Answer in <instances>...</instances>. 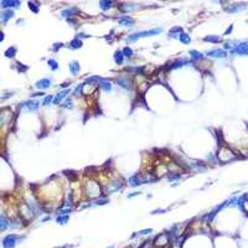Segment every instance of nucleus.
I'll list each match as a JSON object with an SVG mask.
<instances>
[{
    "instance_id": "nucleus-10",
    "label": "nucleus",
    "mask_w": 248,
    "mask_h": 248,
    "mask_svg": "<svg viewBox=\"0 0 248 248\" xmlns=\"http://www.w3.org/2000/svg\"><path fill=\"white\" fill-rule=\"evenodd\" d=\"M98 86L102 88L103 91H105V92H110L112 91V84H110V82L104 80V78H100V80L98 81Z\"/></svg>"
},
{
    "instance_id": "nucleus-20",
    "label": "nucleus",
    "mask_w": 248,
    "mask_h": 248,
    "mask_svg": "<svg viewBox=\"0 0 248 248\" xmlns=\"http://www.w3.org/2000/svg\"><path fill=\"white\" fill-rule=\"evenodd\" d=\"M190 56L192 60H202V55L197 51H190Z\"/></svg>"
},
{
    "instance_id": "nucleus-23",
    "label": "nucleus",
    "mask_w": 248,
    "mask_h": 248,
    "mask_svg": "<svg viewBox=\"0 0 248 248\" xmlns=\"http://www.w3.org/2000/svg\"><path fill=\"white\" fill-rule=\"evenodd\" d=\"M27 5H29V8L32 10V13H38V6H37L35 3L29 1V3H27Z\"/></svg>"
},
{
    "instance_id": "nucleus-17",
    "label": "nucleus",
    "mask_w": 248,
    "mask_h": 248,
    "mask_svg": "<svg viewBox=\"0 0 248 248\" xmlns=\"http://www.w3.org/2000/svg\"><path fill=\"white\" fill-rule=\"evenodd\" d=\"M16 55V47H9L6 51H5V56H6L8 58H14Z\"/></svg>"
},
{
    "instance_id": "nucleus-16",
    "label": "nucleus",
    "mask_w": 248,
    "mask_h": 248,
    "mask_svg": "<svg viewBox=\"0 0 248 248\" xmlns=\"http://www.w3.org/2000/svg\"><path fill=\"white\" fill-rule=\"evenodd\" d=\"M143 182H144V180H142V179L138 177V176H133V177L129 179V184H130L132 186H138V185L143 184Z\"/></svg>"
},
{
    "instance_id": "nucleus-19",
    "label": "nucleus",
    "mask_w": 248,
    "mask_h": 248,
    "mask_svg": "<svg viewBox=\"0 0 248 248\" xmlns=\"http://www.w3.org/2000/svg\"><path fill=\"white\" fill-rule=\"evenodd\" d=\"M61 107H62V108H66V107H70V108H72V107H73V99L66 98V100L61 104Z\"/></svg>"
},
{
    "instance_id": "nucleus-8",
    "label": "nucleus",
    "mask_w": 248,
    "mask_h": 248,
    "mask_svg": "<svg viewBox=\"0 0 248 248\" xmlns=\"http://www.w3.org/2000/svg\"><path fill=\"white\" fill-rule=\"evenodd\" d=\"M70 92H71L70 88H68V89H65V91H61L60 93H57V94H56L55 97H53V102H52V103H55V104H60L61 100H63V98H65Z\"/></svg>"
},
{
    "instance_id": "nucleus-30",
    "label": "nucleus",
    "mask_w": 248,
    "mask_h": 248,
    "mask_svg": "<svg viewBox=\"0 0 248 248\" xmlns=\"http://www.w3.org/2000/svg\"><path fill=\"white\" fill-rule=\"evenodd\" d=\"M139 192H132V194H129L128 195V197H134V196H137Z\"/></svg>"
},
{
    "instance_id": "nucleus-2",
    "label": "nucleus",
    "mask_w": 248,
    "mask_h": 248,
    "mask_svg": "<svg viewBox=\"0 0 248 248\" xmlns=\"http://www.w3.org/2000/svg\"><path fill=\"white\" fill-rule=\"evenodd\" d=\"M51 84H52V80H51V78H42V80L37 81L35 83V86L38 89H46V88H48L50 86H51Z\"/></svg>"
},
{
    "instance_id": "nucleus-24",
    "label": "nucleus",
    "mask_w": 248,
    "mask_h": 248,
    "mask_svg": "<svg viewBox=\"0 0 248 248\" xmlns=\"http://www.w3.org/2000/svg\"><path fill=\"white\" fill-rule=\"evenodd\" d=\"M51 102H53V97H52V95H46L45 99H43V102H42V104L43 105H47V104H50Z\"/></svg>"
},
{
    "instance_id": "nucleus-27",
    "label": "nucleus",
    "mask_w": 248,
    "mask_h": 248,
    "mask_svg": "<svg viewBox=\"0 0 248 248\" xmlns=\"http://www.w3.org/2000/svg\"><path fill=\"white\" fill-rule=\"evenodd\" d=\"M180 176L177 175V174H175V175H170L169 176V181H172V180H179Z\"/></svg>"
},
{
    "instance_id": "nucleus-25",
    "label": "nucleus",
    "mask_w": 248,
    "mask_h": 248,
    "mask_svg": "<svg viewBox=\"0 0 248 248\" xmlns=\"http://www.w3.org/2000/svg\"><path fill=\"white\" fill-rule=\"evenodd\" d=\"M170 32L174 33V35H175V33H179V32L181 33V32H182V27H180V26H174L172 29L170 30Z\"/></svg>"
},
{
    "instance_id": "nucleus-4",
    "label": "nucleus",
    "mask_w": 248,
    "mask_h": 248,
    "mask_svg": "<svg viewBox=\"0 0 248 248\" xmlns=\"http://www.w3.org/2000/svg\"><path fill=\"white\" fill-rule=\"evenodd\" d=\"M21 107H25V108L29 109V110H37L38 107H40V104H38V102H36V100L29 99V100H26V102L22 103Z\"/></svg>"
},
{
    "instance_id": "nucleus-12",
    "label": "nucleus",
    "mask_w": 248,
    "mask_h": 248,
    "mask_svg": "<svg viewBox=\"0 0 248 248\" xmlns=\"http://www.w3.org/2000/svg\"><path fill=\"white\" fill-rule=\"evenodd\" d=\"M114 61H115V63L117 65H122L123 63V61H124V55H123V51H115L114 52Z\"/></svg>"
},
{
    "instance_id": "nucleus-26",
    "label": "nucleus",
    "mask_w": 248,
    "mask_h": 248,
    "mask_svg": "<svg viewBox=\"0 0 248 248\" xmlns=\"http://www.w3.org/2000/svg\"><path fill=\"white\" fill-rule=\"evenodd\" d=\"M62 46H63V45H62V43H60V42L55 43V45H53V51H55V52H56V51H58V48H61Z\"/></svg>"
},
{
    "instance_id": "nucleus-1",
    "label": "nucleus",
    "mask_w": 248,
    "mask_h": 248,
    "mask_svg": "<svg viewBox=\"0 0 248 248\" xmlns=\"http://www.w3.org/2000/svg\"><path fill=\"white\" fill-rule=\"evenodd\" d=\"M162 29L161 27H156V29H151V30H145V31H140V32H134L132 35L128 36V41L134 42L139 40V38H143V37H148V36H155L157 33H161Z\"/></svg>"
},
{
    "instance_id": "nucleus-14",
    "label": "nucleus",
    "mask_w": 248,
    "mask_h": 248,
    "mask_svg": "<svg viewBox=\"0 0 248 248\" xmlns=\"http://www.w3.org/2000/svg\"><path fill=\"white\" fill-rule=\"evenodd\" d=\"M68 46L73 50H77V48H80L82 46V41L80 40V38H75V40H72L70 43H68Z\"/></svg>"
},
{
    "instance_id": "nucleus-11",
    "label": "nucleus",
    "mask_w": 248,
    "mask_h": 248,
    "mask_svg": "<svg viewBox=\"0 0 248 248\" xmlns=\"http://www.w3.org/2000/svg\"><path fill=\"white\" fill-rule=\"evenodd\" d=\"M68 67H70V71H71V73H72L73 76H77L78 73H80L81 66H80V63H78L77 61H72V62H70Z\"/></svg>"
},
{
    "instance_id": "nucleus-28",
    "label": "nucleus",
    "mask_w": 248,
    "mask_h": 248,
    "mask_svg": "<svg viewBox=\"0 0 248 248\" xmlns=\"http://www.w3.org/2000/svg\"><path fill=\"white\" fill-rule=\"evenodd\" d=\"M82 88H83V86H77L76 87V91L73 92V93H75V94H80L82 92Z\"/></svg>"
},
{
    "instance_id": "nucleus-7",
    "label": "nucleus",
    "mask_w": 248,
    "mask_h": 248,
    "mask_svg": "<svg viewBox=\"0 0 248 248\" xmlns=\"http://www.w3.org/2000/svg\"><path fill=\"white\" fill-rule=\"evenodd\" d=\"M118 22L123 26H127V27H130L135 24V21L132 18H129V16H120V18L118 19Z\"/></svg>"
},
{
    "instance_id": "nucleus-6",
    "label": "nucleus",
    "mask_w": 248,
    "mask_h": 248,
    "mask_svg": "<svg viewBox=\"0 0 248 248\" xmlns=\"http://www.w3.org/2000/svg\"><path fill=\"white\" fill-rule=\"evenodd\" d=\"M20 5V1H15V0H3L1 1V6L3 9H13V8H18Z\"/></svg>"
},
{
    "instance_id": "nucleus-18",
    "label": "nucleus",
    "mask_w": 248,
    "mask_h": 248,
    "mask_svg": "<svg viewBox=\"0 0 248 248\" xmlns=\"http://www.w3.org/2000/svg\"><path fill=\"white\" fill-rule=\"evenodd\" d=\"M47 65L50 66V68H51L52 71H56V70L58 68V63H57V62H56L53 58H50V60L47 61Z\"/></svg>"
},
{
    "instance_id": "nucleus-29",
    "label": "nucleus",
    "mask_w": 248,
    "mask_h": 248,
    "mask_svg": "<svg viewBox=\"0 0 248 248\" xmlns=\"http://www.w3.org/2000/svg\"><path fill=\"white\" fill-rule=\"evenodd\" d=\"M38 95H42V92H36V93H32V97H38Z\"/></svg>"
},
{
    "instance_id": "nucleus-13",
    "label": "nucleus",
    "mask_w": 248,
    "mask_h": 248,
    "mask_svg": "<svg viewBox=\"0 0 248 248\" xmlns=\"http://www.w3.org/2000/svg\"><path fill=\"white\" fill-rule=\"evenodd\" d=\"M179 40L180 42H182L185 45H187L191 42V37L187 35V33H185V32H181V33H179Z\"/></svg>"
},
{
    "instance_id": "nucleus-9",
    "label": "nucleus",
    "mask_w": 248,
    "mask_h": 248,
    "mask_svg": "<svg viewBox=\"0 0 248 248\" xmlns=\"http://www.w3.org/2000/svg\"><path fill=\"white\" fill-rule=\"evenodd\" d=\"M119 86L122 87V88H124V89H127V91H130L132 89V83H130V81L129 80H127V78H123V77H120V78H118V80L115 81Z\"/></svg>"
},
{
    "instance_id": "nucleus-22",
    "label": "nucleus",
    "mask_w": 248,
    "mask_h": 248,
    "mask_svg": "<svg viewBox=\"0 0 248 248\" xmlns=\"http://www.w3.org/2000/svg\"><path fill=\"white\" fill-rule=\"evenodd\" d=\"M123 55L127 56V57H132V56H133V50L130 47H124L123 48Z\"/></svg>"
},
{
    "instance_id": "nucleus-21",
    "label": "nucleus",
    "mask_w": 248,
    "mask_h": 248,
    "mask_svg": "<svg viewBox=\"0 0 248 248\" xmlns=\"http://www.w3.org/2000/svg\"><path fill=\"white\" fill-rule=\"evenodd\" d=\"M110 5H112V1H108V0H107V1H103V0H102V1H99V6L102 8V10H104V11L108 9Z\"/></svg>"
},
{
    "instance_id": "nucleus-5",
    "label": "nucleus",
    "mask_w": 248,
    "mask_h": 248,
    "mask_svg": "<svg viewBox=\"0 0 248 248\" xmlns=\"http://www.w3.org/2000/svg\"><path fill=\"white\" fill-rule=\"evenodd\" d=\"M14 16V10L13 9H5L0 13V19L3 22H6L8 20H10Z\"/></svg>"
},
{
    "instance_id": "nucleus-3",
    "label": "nucleus",
    "mask_w": 248,
    "mask_h": 248,
    "mask_svg": "<svg viewBox=\"0 0 248 248\" xmlns=\"http://www.w3.org/2000/svg\"><path fill=\"white\" fill-rule=\"evenodd\" d=\"M78 13H80V10L76 9V8H67V9H63V10L61 11V16L70 19V18H72V16L77 15Z\"/></svg>"
},
{
    "instance_id": "nucleus-15",
    "label": "nucleus",
    "mask_w": 248,
    "mask_h": 248,
    "mask_svg": "<svg viewBox=\"0 0 248 248\" xmlns=\"http://www.w3.org/2000/svg\"><path fill=\"white\" fill-rule=\"evenodd\" d=\"M189 63V60H184V58H180L177 61H175L171 66V68H176V67H182L184 65H187Z\"/></svg>"
}]
</instances>
